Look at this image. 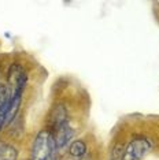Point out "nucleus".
Returning <instances> with one entry per match:
<instances>
[{"instance_id":"obj_1","label":"nucleus","mask_w":159,"mask_h":160,"mask_svg":"<svg viewBox=\"0 0 159 160\" xmlns=\"http://www.w3.org/2000/svg\"><path fill=\"white\" fill-rule=\"evenodd\" d=\"M58 147L51 130H41L34 138L30 160H56Z\"/></svg>"},{"instance_id":"obj_2","label":"nucleus","mask_w":159,"mask_h":160,"mask_svg":"<svg viewBox=\"0 0 159 160\" xmlns=\"http://www.w3.org/2000/svg\"><path fill=\"white\" fill-rule=\"evenodd\" d=\"M152 149V141L147 137L133 138L124 151L122 160H141Z\"/></svg>"},{"instance_id":"obj_3","label":"nucleus","mask_w":159,"mask_h":160,"mask_svg":"<svg viewBox=\"0 0 159 160\" xmlns=\"http://www.w3.org/2000/svg\"><path fill=\"white\" fill-rule=\"evenodd\" d=\"M52 134H54V138H55L58 149H63L66 145H69L71 138L74 137V130H73V127L70 126V123L66 122V123H63L62 126L52 130Z\"/></svg>"},{"instance_id":"obj_4","label":"nucleus","mask_w":159,"mask_h":160,"mask_svg":"<svg viewBox=\"0 0 159 160\" xmlns=\"http://www.w3.org/2000/svg\"><path fill=\"white\" fill-rule=\"evenodd\" d=\"M67 118H69V115H67V110L64 108V105L58 104L51 111V114H49V126H51V132L55 130L56 127L62 126L63 123L69 122Z\"/></svg>"},{"instance_id":"obj_5","label":"nucleus","mask_w":159,"mask_h":160,"mask_svg":"<svg viewBox=\"0 0 159 160\" xmlns=\"http://www.w3.org/2000/svg\"><path fill=\"white\" fill-rule=\"evenodd\" d=\"M18 149L11 144L0 142V160H17Z\"/></svg>"},{"instance_id":"obj_6","label":"nucleus","mask_w":159,"mask_h":160,"mask_svg":"<svg viewBox=\"0 0 159 160\" xmlns=\"http://www.w3.org/2000/svg\"><path fill=\"white\" fill-rule=\"evenodd\" d=\"M69 152L73 158H84L86 155V144L82 140L73 141L70 148H69Z\"/></svg>"},{"instance_id":"obj_7","label":"nucleus","mask_w":159,"mask_h":160,"mask_svg":"<svg viewBox=\"0 0 159 160\" xmlns=\"http://www.w3.org/2000/svg\"><path fill=\"white\" fill-rule=\"evenodd\" d=\"M113 155H114V160H122V158H124V147L118 144L113 149Z\"/></svg>"}]
</instances>
